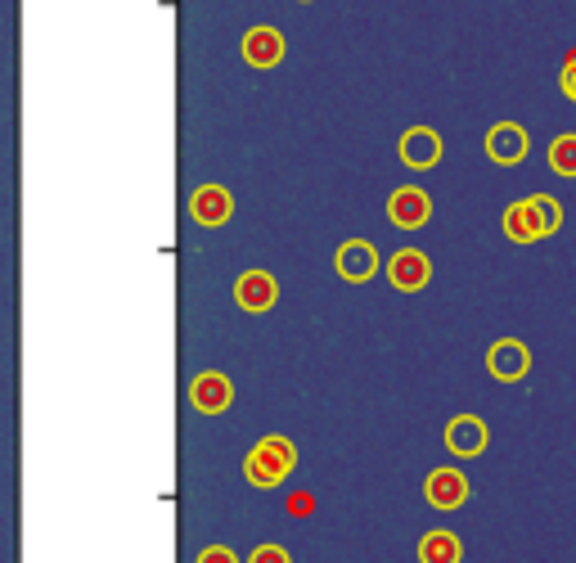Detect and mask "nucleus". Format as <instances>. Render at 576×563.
<instances>
[{
    "mask_svg": "<svg viewBox=\"0 0 576 563\" xmlns=\"http://www.w3.org/2000/svg\"><path fill=\"white\" fill-rule=\"evenodd\" d=\"M239 51H244V64H253V68H275V64L284 59V32L262 23V27L244 32Z\"/></svg>",
    "mask_w": 576,
    "mask_h": 563,
    "instance_id": "nucleus-13",
    "label": "nucleus"
},
{
    "mask_svg": "<svg viewBox=\"0 0 576 563\" xmlns=\"http://www.w3.org/2000/svg\"><path fill=\"white\" fill-rule=\"evenodd\" d=\"M401 163L414 167V172L437 167V163H442V135L432 131V126H410V131L401 135Z\"/></svg>",
    "mask_w": 576,
    "mask_h": 563,
    "instance_id": "nucleus-12",
    "label": "nucleus"
},
{
    "mask_svg": "<svg viewBox=\"0 0 576 563\" xmlns=\"http://www.w3.org/2000/svg\"><path fill=\"white\" fill-rule=\"evenodd\" d=\"M487 442H491V429H487V419H477V415H455L446 424V451L459 460L483 455Z\"/></svg>",
    "mask_w": 576,
    "mask_h": 563,
    "instance_id": "nucleus-10",
    "label": "nucleus"
},
{
    "mask_svg": "<svg viewBox=\"0 0 576 563\" xmlns=\"http://www.w3.org/2000/svg\"><path fill=\"white\" fill-rule=\"evenodd\" d=\"M333 266H339V275L347 285H365V279L378 275V249L369 240H347L339 249V257H333Z\"/></svg>",
    "mask_w": 576,
    "mask_h": 563,
    "instance_id": "nucleus-11",
    "label": "nucleus"
},
{
    "mask_svg": "<svg viewBox=\"0 0 576 563\" xmlns=\"http://www.w3.org/2000/svg\"><path fill=\"white\" fill-rule=\"evenodd\" d=\"M195 563H244V559H239L230 545H203Z\"/></svg>",
    "mask_w": 576,
    "mask_h": 563,
    "instance_id": "nucleus-19",
    "label": "nucleus"
},
{
    "mask_svg": "<svg viewBox=\"0 0 576 563\" xmlns=\"http://www.w3.org/2000/svg\"><path fill=\"white\" fill-rule=\"evenodd\" d=\"M388 221L397 230H423L432 221V199L428 190H419V185H401V190H392L388 199Z\"/></svg>",
    "mask_w": 576,
    "mask_h": 563,
    "instance_id": "nucleus-9",
    "label": "nucleus"
},
{
    "mask_svg": "<svg viewBox=\"0 0 576 563\" xmlns=\"http://www.w3.org/2000/svg\"><path fill=\"white\" fill-rule=\"evenodd\" d=\"M414 554H419V563H464V541L451 528H432L419 537Z\"/></svg>",
    "mask_w": 576,
    "mask_h": 563,
    "instance_id": "nucleus-14",
    "label": "nucleus"
},
{
    "mask_svg": "<svg viewBox=\"0 0 576 563\" xmlns=\"http://www.w3.org/2000/svg\"><path fill=\"white\" fill-rule=\"evenodd\" d=\"M527 154H532V135H527V126L518 122H496L487 131V158L500 163V167H518Z\"/></svg>",
    "mask_w": 576,
    "mask_h": 563,
    "instance_id": "nucleus-7",
    "label": "nucleus"
},
{
    "mask_svg": "<svg viewBox=\"0 0 576 563\" xmlns=\"http://www.w3.org/2000/svg\"><path fill=\"white\" fill-rule=\"evenodd\" d=\"M311 509H315V505H311V492H293V496H288V514H293V519H307Z\"/></svg>",
    "mask_w": 576,
    "mask_h": 563,
    "instance_id": "nucleus-21",
    "label": "nucleus"
},
{
    "mask_svg": "<svg viewBox=\"0 0 576 563\" xmlns=\"http://www.w3.org/2000/svg\"><path fill=\"white\" fill-rule=\"evenodd\" d=\"M532 208H536V217H541L545 240H550V234H558V230H563V203H558L554 195H532Z\"/></svg>",
    "mask_w": 576,
    "mask_h": 563,
    "instance_id": "nucleus-17",
    "label": "nucleus"
},
{
    "mask_svg": "<svg viewBox=\"0 0 576 563\" xmlns=\"http://www.w3.org/2000/svg\"><path fill=\"white\" fill-rule=\"evenodd\" d=\"M388 279H392V289L397 294H419L428 289V279H432V262L423 249H397L388 257Z\"/></svg>",
    "mask_w": 576,
    "mask_h": 563,
    "instance_id": "nucleus-4",
    "label": "nucleus"
},
{
    "mask_svg": "<svg viewBox=\"0 0 576 563\" xmlns=\"http://www.w3.org/2000/svg\"><path fill=\"white\" fill-rule=\"evenodd\" d=\"M244 563H293V554H288L279 541H262V545H253V554Z\"/></svg>",
    "mask_w": 576,
    "mask_h": 563,
    "instance_id": "nucleus-18",
    "label": "nucleus"
},
{
    "mask_svg": "<svg viewBox=\"0 0 576 563\" xmlns=\"http://www.w3.org/2000/svg\"><path fill=\"white\" fill-rule=\"evenodd\" d=\"M189 217H195L203 230H217V225H225L234 217V195L225 190V185L208 180V185H199V190L189 195Z\"/></svg>",
    "mask_w": 576,
    "mask_h": 563,
    "instance_id": "nucleus-5",
    "label": "nucleus"
},
{
    "mask_svg": "<svg viewBox=\"0 0 576 563\" xmlns=\"http://www.w3.org/2000/svg\"><path fill=\"white\" fill-rule=\"evenodd\" d=\"M550 172L576 176V131H563L550 140Z\"/></svg>",
    "mask_w": 576,
    "mask_h": 563,
    "instance_id": "nucleus-16",
    "label": "nucleus"
},
{
    "mask_svg": "<svg viewBox=\"0 0 576 563\" xmlns=\"http://www.w3.org/2000/svg\"><path fill=\"white\" fill-rule=\"evenodd\" d=\"M487 369L500 384H518V379H527V369H532V347H527L522 339H500L487 352Z\"/></svg>",
    "mask_w": 576,
    "mask_h": 563,
    "instance_id": "nucleus-8",
    "label": "nucleus"
},
{
    "mask_svg": "<svg viewBox=\"0 0 576 563\" xmlns=\"http://www.w3.org/2000/svg\"><path fill=\"white\" fill-rule=\"evenodd\" d=\"M189 406H195L199 415H208V419L225 415V410L234 406V384H230V374H221V369L195 374V384H189Z\"/></svg>",
    "mask_w": 576,
    "mask_h": 563,
    "instance_id": "nucleus-3",
    "label": "nucleus"
},
{
    "mask_svg": "<svg viewBox=\"0 0 576 563\" xmlns=\"http://www.w3.org/2000/svg\"><path fill=\"white\" fill-rule=\"evenodd\" d=\"M500 225H505V234H509L513 244H536V240H545V230H541V217H536L532 199L509 203L505 217H500Z\"/></svg>",
    "mask_w": 576,
    "mask_h": 563,
    "instance_id": "nucleus-15",
    "label": "nucleus"
},
{
    "mask_svg": "<svg viewBox=\"0 0 576 563\" xmlns=\"http://www.w3.org/2000/svg\"><path fill=\"white\" fill-rule=\"evenodd\" d=\"M558 86H563V96L576 104V55L563 64V73H558Z\"/></svg>",
    "mask_w": 576,
    "mask_h": 563,
    "instance_id": "nucleus-20",
    "label": "nucleus"
},
{
    "mask_svg": "<svg viewBox=\"0 0 576 563\" xmlns=\"http://www.w3.org/2000/svg\"><path fill=\"white\" fill-rule=\"evenodd\" d=\"M275 298H279V279L270 271H244V275L234 279V307L239 311L262 316V311L275 307Z\"/></svg>",
    "mask_w": 576,
    "mask_h": 563,
    "instance_id": "nucleus-6",
    "label": "nucleus"
},
{
    "mask_svg": "<svg viewBox=\"0 0 576 563\" xmlns=\"http://www.w3.org/2000/svg\"><path fill=\"white\" fill-rule=\"evenodd\" d=\"M298 468V446L288 442V438H279V433H270V438H262L253 451H248V460H244V478L253 483V487H262V492H275L279 483H288V474Z\"/></svg>",
    "mask_w": 576,
    "mask_h": 563,
    "instance_id": "nucleus-1",
    "label": "nucleus"
},
{
    "mask_svg": "<svg viewBox=\"0 0 576 563\" xmlns=\"http://www.w3.org/2000/svg\"><path fill=\"white\" fill-rule=\"evenodd\" d=\"M302 5H311V0H302Z\"/></svg>",
    "mask_w": 576,
    "mask_h": 563,
    "instance_id": "nucleus-22",
    "label": "nucleus"
},
{
    "mask_svg": "<svg viewBox=\"0 0 576 563\" xmlns=\"http://www.w3.org/2000/svg\"><path fill=\"white\" fill-rule=\"evenodd\" d=\"M468 496H473V487H468V478H464V468H455V464L432 468V474L423 478V500H428L432 509H442V514L464 509Z\"/></svg>",
    "mask_w": 576,
    "mask_h": 563,
    "instance_id": "nucleus-2",
    "label": "nucleus"
}]
</instances>
